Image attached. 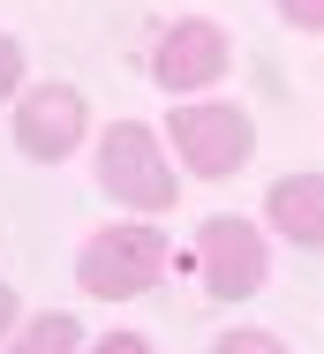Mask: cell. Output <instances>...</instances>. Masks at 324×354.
<instances>
[{
    "mask_svg": "<svg viewBox=\"0 0 324 354\" xmlns=\"http://www.w3.org/2000/svg\"><path fill=\"white\" fill-rule=\"evenodd\" d=\"M174 272V241L159 218H114L98 234H83L75 249V294L83 301H143L151 286Z\"/></svg>",
    "mask_w": 324,
    "mask_h": 354,
    "instance_id": "obj_1",
    "label": "cell"
},
{
    "mask_svg": "<svg viewBox=\"0 0 324 354\" xmlns=\"http://www.w3.org/2000/svg\"><path fill=\"white\" fill-rule=\"evenodd\" d=\"M98 196H114L136 218H166L181 204V174H174V151L166 129L151 121H114L98 129Z\"/></svg>",
    "mask_w": 324,
    "mask_h": 354,
    "instance_id": "obj_2",
    "label": "cell"
},
{
    "mask_svg": "<svg viewBox=\"0 0 324 354\" xmlns=\"http://www.w3.org/2000/svg\"><path fill=\"white\" fill-rule=\"evenodd\" d=\"M159 129H166L174 166L196 174V181H234V174L257 158V121H249L234 98H219V91H204V98H174Z\"/></svg>",
    "mask_w": 324,
    "mask_h": 354,
    "instance_id": "obj_3",
    "label": "cell"
},
{
    "mask_svg": "<svg viewBox=\"0 0 324 354\" xmlns=\"http://www.w3.org/2000/svg\"><path fill=\"white\" fill-rule=\"evenodd\" d=\"M189 257H196L204 294L219 309H242V301H257L264 286H271V226L264 218H242V212H211L196 226Z\"/></svg>",
    "mask_w": 324,
    "mask_h": 354,
    "instance_id": "obj_4",
    "label": "cell"
},
{
    "mask_svg": "<svg viewBox=\"0 0 324 354\" xmlns=\"http://www.w3.org/2000/svg\"><path fill=\"white\" fill-rule=\"evenodd\" d=\"M143 68H151V83H159L166 98H204V91H219L226 68H234V38H226V23H211V15H174V23H159Z\"/></svg>",
    "mask_w": 324,
    "mask_h": 354,
    "instance_id": "obj_5",
    "label": "cell"
},
{
    "mask_svg": "<svg viewBox=\"0 0 324 354\" xmlns=\"http://www.w3.org/2000/svg\"><path fill=\"white\" fill-rule=\"evenodd\" d=\"M8 136L30 166H68L83 143H91V98L75 83H23L15 91V113H8Z\"/></svg>",
    "mask_w": 324,
    "mask_h": 354,
    "instance_id": "obj_6",
    "label": "cell"
},
{
    "mask_svg": "<svg viewBox=\"0 0 324 354\" xmlns=\"http://www.w3.org/2000/svg\"><path fill=\"white\" fill-rule=\"evenodd\" d=\"M264 226H271V241L324 249V174H279L264 196Z\"/></svg>",
    "mask_w": 324,
    "mask_h": 354,
    "instance_id": "obj_7",
    "label": "cell"
},
{
    "mask_svg": "<svg viewBox=\"0 0 324 354\" xmlns=\"http://www.w3.org/2000/svg\"><path fill=\"white\" fill-rule=\"evenodd\" d=\"M83 324L68 317V309H23V324L8 332V347L0 354H83Z\"/></svg>",
    "mask_w": 324,
    "mask_h": 354,
    "instance_id": "obj_8",
    "label": "cell"
},
{
    "mask_svg": "<svg viewBox=\"0 0 324 354\" xmlns=\"http://www.w3.org/2000/svg\"><path fill=\"white\" fill-rule=\"evenodd\" d=\"M211 354H294L279 332H264V324H226L219 339H211Z\"/></svg>",
    "mask_w": 324,
    "mask_h": 354,
    "instance_id": "obj_9",
    "label": "cell"
},
{
    "mask_svg": "<svg viewBox=\"0 0 324 354\" xmlns=\"http://www.w3.org/2000/svg\"><path fill=\"white\" fill-rule=\"evenodd\" d=\"M271 15L302 38H324V0H271Z\"/></svg>",
    "mask_w": 324,
    "mask_h": 354,
    "instance_id": "obj_10",
    "label": "cell"
},
{
    "mask_svg": "<svg viewBox=\"0 0 324 354\" xmlns=\"http://www.w3.org/2000/svg\"><path fill=\"white\" fill-rule=\"evenodd\" d=\"M23 38H8V30H0V106H15V91H23Z\"/></svg>",
    "mask_w": 324,
    "mask_h": 354,
    "instance_id": "obj_11",
    "label": "cell"
},
{
    "mask_svg": "<svg viewBox=\"0 0 324 354\" xmlns=\"http://www.w3.org/2000/svg\"><path fill=\"white\" fill-rule=\"evenodd\" d=\"M83 354H159V347H151L143 332H106V339H91Z\"/></svg>",
    "mask_w": 324,
    "mask_h": 354,
    "instance_id": "obj_12",
    "label": "cell"
},
{
    "mask_svg": "<svg viewBox=\"0 0 324 354\" xmlns=\"http://www.w3.org/2000/svg\"><path fill=\"white\" fill-rule=\"evenodd\" d=\"M15 324H23V301H15V286L0 279V347H8V332H15Z\"/></svg>",
    "mask_w": 324,
    "mask_h": 354,
    "instance_id": "obj_13",
    "label": "cell"
}]
</instances>
